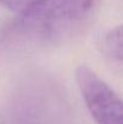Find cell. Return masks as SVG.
Listing matches in <instances>:
<instances>
[{
    "label": "cell",
    "mask_w": 123,
    "mask_h": 124,
    "mask_svg": "<svg viewBox=\"0 0 123 124\" xmlns=\"http://www.w3.org/2000/svg\"><path fill=\"white\" fill-rule=\"evenodd\" d=\"M33 0H0V4L5 5L6 7L13 10V11H17V12H21L23 8H25Z\"/></svg>",
    "instance_id": "277c9868"
},
{
    "label": "cell",
    "mask_w": 123,
    "mask_h": 124,
    "mask_svg": "<svg viewBox=\"0 0 123 124\" xmlns=\"http://www.w3.org/2000/svg\"><path fill=\"white\" fill-rule=\"evenodd\" d=\"M104 49L114 60L122 62V29L121 27H117L116 29H112L104 40Z\"/></svg>",
    "instance_id": "3957f363"
},
{
    "label": "cell",
    "mask_w": 123,
    "mask_h": 124,
    "mask_svg": "<svg viewBox=\"0 0 123 124\" xmlns=\"http://www.w3.org/2000/svg\"><path fill=\"white\" fill-rule=\"evenodd\" d=\"M76 81L88 111L98 124H123L118 95L87 65L76 69Z\"/></svg>",
    "instance_id": "7a4b0ae2"
},
{
    "label": "cell",
    "mask_w": 123,
    "mask_h": 124,
    "mask_svg": "<svg viewBox=\"0 0 123 124\" xmlns=\"http://www.w3.org/2000/svg\"><path fill=\"white\" fill-rule=\"evenodd\" d=\"M100 5L101 0H33L19 12L15 29L36 41H65L93 23Z\"/></svg>",
    "instance_id": "6da1fadb"
}]
</instances>
